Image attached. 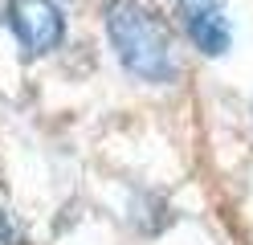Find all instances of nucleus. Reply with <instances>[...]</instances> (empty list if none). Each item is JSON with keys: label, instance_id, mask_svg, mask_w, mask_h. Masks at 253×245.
I'll list each match as a JSON object with an SVG mask.
<instances>
[{"label": "nucleus", "instance_id": "f257e3e1", "mask_svg": "<svg viewBox=\"0 0 253 245\" xmlns=\"http://www.w3.org/2000/svg\"><path fill=\"white\" fill-rule=\"evenodd\" d=\"M102 25H106V41L115 49L119 65L135 82L171 86L180 78L176 37H171L160 8H151L147 0H106Z\"/></svg>", "mask_w": 253, "mask_h": 245}, {"label": "nucleus", "instance_id": "f03ea898", "mask_svg": "<svg viewBox=\"0 0 253 245\" xmlns=\"http://www.w3.org/2000/svg\"><path fill=\"white\" fill-rule=\"evenodd\" d=\"M4 21L25 57H45L66 41V16L57 0H4Z\"/></svg>", "mask_w": 253, "mask_h": 245}, {"label": "nucleus", "instance_id": "7ed1b4c3", "mask_svg": "<svg viewBox=\"0 0 253 245\" xmlns=\"http://www.w3.org/2000/svg\"><path fill=\"white\" fill-rule=\"evenodd\" d=\"M176 16L184 37L204 57H225L233 45V21L225 0H176Z\"/></svg>", "mask_w": 253, "mask_h": 245}, {"label": "nucleus", "instance_id": "20e7f679", "mask_svg": "<svg viewBox=\"0 0 253 245\" xmlns=\"http://www.w3.org/2000/svg\"><path fill=\"white\" fill-rule=\"evenodd\" d=\"M0 245H25V237H21L17 221H12L4 208H0Z\"/></svg>", "mask_w": 253, "mask_h": 245}]
</instances>
